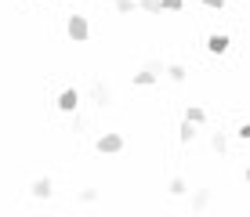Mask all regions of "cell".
Listing matches in <instances>:
<instances>
[{
  "label": "cell",
  "instance_id": "6da1fadb",
  "mask_svg": "<svg viewBox=\"0 0 250 217\" xmlns=\"http://www.w3.org/2000/svg\"><path fill=\"white\" fill-rule=\"evenodd\" d=\"M65 33H69V40H76V43H83L91 37V25L83 15H69V22H65Z\"/></svg>",
  "mask_w": 250,
  "mask_h": 217
},
{
  "label": "cell",
  "instance_id": "7a4b0ae2",
  "mask_svg": "<svg viewBox=\"0 0 250 217\" xmlns=\"http://www.w3.org/2000/svg\"><path fill=\"white\" fill-rule=\"evenodd\" d=\"M98 152H102V156H116V152H124V134H116V130L102 134V138H98Z\"/></svg>",
  "mask_w": 250,
  "mask_h": 217
},
{
  "label": "cell",
  "instance_id": "3957f363",
  "mask_svg": "<svg viewBox=\"0 0 250 217\" xmlns=\"http://www.w3.org/2000/svg\"><path fill=\"white\" fill-rule=\"evenodd\" d=\"M160 73H163V62H149L142 73H134V83H138V87H149V83L160 80Z\"/></svg>",
  "mask_w": 250,
  "mask_h": 217
},
{
  "label": "cell",
  "instance_id": "277c9868",
  "mask_svg": "<svg viewBox=\"0 0 250 217\" xmlns=\"http://www.w3.org/2000/svg\"><path fill=\"white\" fill-rule=\"evenodd\" d=\"M51 192H55V181H51V178H37L29 185V196L33 199H51Z\"/></svg>",
  "mask_w": 250,
  "mask_h": 217
},
{
  "label": "cell",
  "instance_id": "5b68a950",
  "mask_svg": "<svg viewBox=\"0 0 250 217\" xmlns=\"http://www.w3.org/2000/svg\"><path fill=\"white\" fill-rule=\"evenodd\" d=\"M76 105H80V94H76V87H65V91L58 94V109H62V112H76Z\"/></svg>",
  "mask_w": 250,
  "mask_h": 217
},
{
  "label": "cell",
  "instance_id": "8992f818",
  "mask_svg": "<svg viewBox=\"0 0 250 217\" xmlns=\"http://www.w3.org/2000/svg\"><path fill=\"white\" fill-rule=\"evenodd\" d=\"M229 37H225V33H210V37H207V51H210V55H225V51H229Z\"/></svg>",
  "mask_w": 250,
  "mask_h": 217
},
{
  "label": "cell",
  "instance_id": "52a82bcc",
  "mask_svg": "<svg viewBox=\"0 0 250 217\" xmlns=\"http://www.w3.org/2000/svg\"><path fill=\"white\" fill-rule=\"evenodd\" d=\"M91 98H94V105H102V109H105L109 101H113V91H109L105 83H91Z\"/></svg>",
  "mask_w": 250,
  "mask_h": 217
},
{
  "label": "cell",
  "instance_id": "ba28073f",
  "mask_svg": "<svg viewBox=\"0 0 250 217\" xmlns=\"http://www.w3.org/2000/svg\"><path fill=\"white\" fill-rule=\"evenodd\" d=\"M163 73H167V80H174V83H185V76H188L182 62H170L167 69H163Z\"/></svg>",
  "mask_w": 250,
  "mask_h": 217
},
{
  "label": "cell",
  "instance_id": "9c48e42d",
  "mask_svg": "<svg viewBox=\"0 0 250 217\" xmlns=\"http://www.w3.org/2000/svg\"><path fill=\"white\" fill-rule=\"evenodd\" d=\"M207 203H210V188H196V196H192V210H196V214L207 210Z\"/></svg>",
  "mask_w": 250,
  "mask_h": 217
},
{
  "label": "cell",
  "instance_id": "30bf717a",
  "mask_svg": "<svg viewBox=\"0 0 250 217\" xmlns=\"http://www.w3.org/2000/svg\"><path fill=\"white\" fill-rule=\"evenodd\" d=\"M178 138H182V145H188V141L196 138V123H188V119H185V123L178 127Z\"/></svg>",
  "mask_w": 250,
  "mask_h": 217
},
{
  "label": "cell",
  "instance_id": "8fae6325",
  "mask_svg": "<svg viewBox=\"0 0 250 217\" xmlns=\"http://www.w3.org/2000/svg\"><path fill=\"white\" fill-rule=\"evenodd\" d=\"M185 119H188V123H196V127H200L203 119H207V112H203L200 105H188V112H185Z\"/></svg>",
  "mask_w": 250,
  "mask_h": 217
},
{
  "label": "cell",
  "instance_id": "7c38bea8",
  "mask_svg": "<svg viewBox=\"0 0 250 217\" xmlns=\"http://www.w3.org/2000/svg\"><path fill=\"white\" fill-rule=\"evenodd\" d=\"M210 145H214V152H221V156L229 152V138H225V134H214V138H210Z\"/></svg>",
  "mask_w": 250,
  "mask_h": 217
},
{
  "label": "cell",
  "instance_id": "4fadbf2b",
  "mask_svg": "<svg viewBox=\"0 0 250 217\" xmlns=\"http://www.w3.org/2000/svg\"><path fill=\"white\" fill-rule=\"evenodd\" d=\"M167 192H170V196H185V181H182V178H178V174H174V178H170V185H167Z\"/></svg>",
  "mask_w": 250,
  "mask_h": 217
},
{
  "label": "cell",
  "instance_id": "5bb4252c",
  "mask_svg": "<svg viewBox=\"0 0 250 217\" xmlns=\"http://www.w3.org/2000/svg\"><path fill=\"white\" fill-rule=\"evenodd\" d=\"M113 7L120 15H127V11H134V7H138V0H113Z\"/></svg>",
  "mask_w": 250,
  "mask_h": 217
},
{
  "label": "cell",
  "instance_id": "9a60e30c",
  "mask_svg": "<svg viewBox=\"0 0 250 217\" xmlns=\"http://www.w3.org/2000/svg\"><path fill=\"white\" fill-rule=\"evenodd\" d=\"M185 0H160V11H182Z\"/></svg>",
  "mask_w": 250,
  "mask_h": 217
},
{
  "label": "cell",
  "instance_id": "2e32d148",
  "mask_svg": "<svg viewBox=\"0 0 250 217\" xmlns=\"http://www.w3.org/2000/svg\"><path fill=\"white\" fill-rule=\"evenodd\" d=\"M138 7H142V11H152V15H156V11H160V0H138Z\"/></svg>",
  "mask_w": 250,
  "mask_h": 217
},
{
  "label": "cell",
  "instance_id": "e0dca14e",
  "mask_svg": "<svg viewBox=\"0 0 250 217\" xmlns=\"http://www.w3.org/2000/svg\"><path fill=\"white\" fill-rule=\"evenodd\" d=\"M94 199H98V188H83L80 192V203H94Z\"/></svg>",
  "mask_w": 250,
  "mask_h": 217
},
{
  "label": "cell",
  "instance_id": "ac0fdd59",
  "mask_svg": "<svg viewBox=\"0 0 250 217\" xmlns=\"http://www.w3.org/2000/svg\"><path fill=\"white\" fill-rule=\"evenodd\" d=\"M236 138H243V141H247V138H250V123H239L236 127Z\"/></svg>",
  "mask_w": 250,
  "mask_h": 217
},
{
  "label": "cell",
  "instance_id": "d6986e66",
  "mask_svg": "<svg viewBox=\"0 0 250 217\" xmlns=\"http://www.w3.org/2000/svg\"><path fill=\"white\" fill-rule=\"evenodd\" d=\"M203 7H225V0H203Z\"/></svg>",
  "mask_w": 250,
  "mask_h": 217
}]
</instances>
